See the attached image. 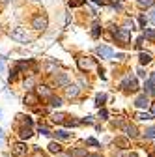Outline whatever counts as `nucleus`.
I'll use <instances>...</instances> for the list:
<instances>
[{"label": "nucleus", "mask_w": 155, "mask_h": 157, "mask_svg": "<svg viewBox=\"0 0 155 157\" xmlns=\"http://www.w3.org/2000/svg\"><path fill=\"white\" fill-rule=\"evenodd\" d=\"M9 37L15 39V41H19V43H28L30 41V36L23 28H13V30H9Z\"/></svg>", "instance_id": "obj_3"}, {"label": "nucleus", "mask_w": 155, "mask_h": 157, "mask_svg": "<svg viewBox=\"0 0 155 157\" xmlns=\"http://www.w3.org/2000/svg\"><path fill=\"white\" fill-rule=\"evenodd\" d=\"M8 2H11V0H0V8H4Z\"/></svg>", "instance_id": "obj_42"}, {"label": "nucleus", "mask_w": 155, "mask_h": 157, "mask_svg": "<svg viewBox=\"0 0 155 157\" xmlns=\"http://www.w3.org/2000/svg\"><path fill=\"white\" fill-rule=\"evenodd\" d=\"M123 131H125V135L129 136V139H137L138 136V129L134 125H131V124H123Z\"/></svg>", "instance_id": "obj_8"}, {"label": "nucleus", "mask_w": 155, "mask_h": 157, "mask_svg": "<svg viewBox=\"0 0 155 157\" xmlns=\"http://www.w3.org/2000/svg\"><path fill=\"white\" fill-rule=\"evenodd\" d=\"M137 4H138L140 8H151V6L155 4V0H137Z\"/></svg>", "instance_id": "obj_22"}, {"label": "nucleus", "mask_w": 155, "mask_h": 157, "mask_svg": "<svg viewBox=\"0 0 155 157\" xmlns=\"http://www.w3.org/2000/svg\"><path fill=\"white\" fill-rule=\"evenodd\" d=\"M99 34H101V26L95 23V25H93V30H92V36H93V37H97Z\"/></svg>", "instance_id": "obj_27"}, {"label": "nucleus", "mask_w": 155, "mask_h": 157, "mask_svg": "<svg viewBox=\"0 0 155 157\" xmlns=\"http://www.w3.org/2000/svg\"><path fill=\"white\" fill-rule=\"evenodd\" d=\"M37 131H40L41 135H51V133H49V129H47L45 125H40V129H37Z\"/></svg>", "instance_id": "obj_33"}, {"label": "nucleus", "mask_w": 155, "mask_h": 157, "mask_svg": "<svg viewBox=\"0 0 155 157\" xmlns=\"http://www.w3.org/2000/svg\"><path fill=\"white\" fill-rule=\"evenodd\" d=\"M32 157H47V155H45L41 150H34V155H32Z\"/></svg>", "instance_id": "obj_32"}, {"label": "nucleus", "mask_w": 155, "mask_h": 157, "mask_svg": "<svg viewBox=\"0 0 155 157\" xmlns=\"http://www.w3.org/2000/svg\"><path fill=\"white\" fill-rule=\"evenodd\" d=\"M0 118H2V110H0Z\"/></svg>", "instance_id": "obj_46"}, {"label": "nucleus", "mask_w": 155, "mask_h": 157, "mask_svg": "<svg viewBox=\"0 0 155 157\" xmlns=\"http://www.w3.org/2000/svg\"><path fill=\"white\" fill-rule=\"evenodd\" d=\"M142 43H144V36H140V37L137 39V47L140 49V47H142Z\"/></svg>", "instance_id": "obj_37"}, {"label": "nucleus", "mask_w": 155, "mask_h": 157, "mask_svg": "<svg viewBox=\"0 0 155 157\" xmlns=\"http://www.w3.org/2000/svg\"><path fill=\"white\" fill-rule=\"evenodd\" d=\"M56 136H58V139H62V140H66V139H69L71 135H69L67 131H62V129H60V131H56Z\"/></svg>", "instance_id": "obj_24"}, {"label": "nucleus", "mask_w": 155, "mask_h": 157, "mask_svg": "<svg viewBox=\"0 0 155 157\" xmlns=\"http://www.w3.org/2000/svg\"><path fill=\"white\" fill-rule=\"evenodd\" d=\"M131 157H137V155H134V153H133V155H131Z\"/></svg>", "instance_id": "obj_48"}, {"label": "nucleus", "mask_w": 155, "mask_h": 157, "mask_svg": "<svg viewBox=\"0 0 155 157\" xmlns=\"http://www.w3.org/2000/svg\"><path fill=\"white\" fill-rule=\"evenodd\" d=\"M112 36L120 45L129 43V30H125V28H112Z\"/></svg>", "instance_id": "obj_1"}, {"label": "nucleus", "mask_w": 155, "mask_h": 157, "mask_svg": "<svg viewBox=\"0 0 155 157\" xmlns=\"http://www.w3.org/2000/svg\"><path fill=\"white\" fill-rule=\"evenodd\" d=\"M62 157H71V155H67V153H64V155H62Z\"/></svg>", "instance_id": "obj_45"}, {"label": "nucleus", "mask_w": 155, "mask_h": 157, "mask_svg": "<svg viewBox=\"0 0 155 157\" xmlns=\"http://www.w3.org/2000/svg\"><path fill=\"white\" fill-rule=\"evenodd\" d=\"M122 88L125 90V92H134V90H138V84H137V78L134 77H125L123 78V82H122Z\"/></svg>", "instance_id": "obj_4"}, {"label": "nucleus", "mask_w": 155, "mask_h": 157, "mask_svg": "<svg viewBox=\"0 0 155 157\" xmlns=\"http://www.w3.org/2000/svg\"><path fill=\"white\" fill-rule=\"evenodd\" d=\"M116 144H118L122 150H125L127 148V139H116Z\"/></svg>", "instance_id": "obj_26"}, {"label": "nucleus", "mask_w": 155, "mask_h": 157, "mask_svg": "<svg viewBox=\"0 0 155 157\" xmlns=\"http://www.w3.org/2000/svg\"><path fill=\"white\" fill-rule=\"evenodd\" d=\"M105 101H107V95L105 94H97V95H95V107H103L105 105Z\"/></svg>", "instance_id": "obj_16"}, {"label": "nucleus", "mask_w": 155, "mask_h": 157, "mask_svg": "<svg viewBox=\"0 0 155 157\" xmlns=\"http://www.w3.org/2000/svg\"><path fill=\"white\" fill-rule=\"evenodd\" d=\"M37 103H40V97H37L36 94L28 92V94L25 95V105H28V107H36Z\"/></svg>", "instance_id": "obj_7"}, {"label": "nucleus", "mask_w": 155, "mask_h": 157, "mask_svg": "<svg viewBox=\"0 0 155 157\" xmlns=\"http://www.w3.org/2000/svg\"><path fill=\"white\" fill-rule=\"evenodd\" d=\"M54 84H56V86H67V84H69L67 75H66V73H58V75L54 77Z\"/></svg>", "instance_id": "obj_10"}, {"label": "nucleus", "mask_w": 155, "mask_h": 157, "mask_svg": "<svg viewBox=\"0 0 155 157\" xmlns=\"http://www.w3.org/2000/svg\"><path fill=\"white\" fill-rule=\"evenodd\" d=\"M52 122H54V124H64V122H66V116L58 112V114H54V116H52Z\"/></svg>", "instance_id": "obj_23"}, {"label": "nucleus", "mask_w": 155, "mask_h": 157, "mask_svg": "<svg viewBox=\"0 0 155 157\" xmlns=\"http://www.w3.org/2000/svg\"><path fill=\"white\" fill-rule=\"evenodd\" d=\"M144 39H149V41H155V28H148L144 34Z\"/></svg>", "instance_id": "obj_20"}, {"label": "nucleus", "mask_w": 155, "mask_h": 157, "mask_svg": "<svg viewBox=\"0 0 155 157\" xmlns=\"http://www.w3.org/2000/svg\"><path fill=\"white\" fill-rule=\"evenodd\" d=\"M149 21L155 25V8H151V11H149Z\"/></svg>", "instance_id": "obj_34"}, {"label": "nucleus", "mask_w": 155, "mask_h": 157, "mask_svg": "<svg viewBox=\"0 0 155 157\" xmlns=\"http://www.w3.org/2000/svg\"><path fill=\"white\" fill-rule=\"evenodd\" d=\"M11 153H13V157H23V155L26 153V144H25V142L13 144V146H11Z\"/></svg>", "instance_id": "obj_5"}, {"label": "nucleus", "mask_w": 155, "mask_h": 157, "mask_svg": "<svg viewBox=\"0 0 155 157\" xmlns=\"http://www.w3.org/2000/svg\"><path fill=\"white\" fill-rule=\"evenodd\" d=\"M149 114L151 118H155V103H149Z\"/></svg>", "instance_id": "obj_35"}, {"label": "nucleus", "mask_w": 155, "mask_h": 157, "mask_svg": "<svg viewBox=\"0 0 155 157\" xmlns=\"http://www.w3.org/2000/svg\"><path fill=\"white\" fill-rule=\"evenodd\" d=\"M67 4H69V8H79V6H82L81 0H67Z\"/></svg>", "instance_id": "obj_28"}, {"label": "nucleus", "mask_w": 155, "mask_h": 157, "mask_svg": "<svg viewBox=\"0 0 155 157\" xmlns=\"http://www.w3.org/2000/svg\"><path fill=\"white\" fill-rule=\"evenodd\" d=\"M79 124H81V122H77V120H67V122H66L67 127H75V125H79Z\"/></svg>", "instance_id": "obj_31"}, {"label": "nucleus", "mask_w": 155, "mask_h": 157, "mask_svg": "<svg viewBox=\"0 0 155 157\" xmlns=\"http://www.w3.org/2000/svg\"><path fill=\"white\" fill-rule=\"evenodd\" d=\"M92 2H93V4H97V6H103V4H105V0H92Z\"/></svg>", "instance_id": "obj_41"}, {"label": "nucleus", "mask_w": 155, "mask_h": 157, "mask_svg": "<svg viewBox=\"0 0 155 157\" xmlns=\"http://www.w3.org/2000/svg\"><path fill=\"white\" fill-rule=\"evenodd\" d=\"M49 151L51 153H62V146L58 144V142H51L49 144Z\"/></svg>", "instance_id": "obj_19"}, {"label": "nucleus", "mask_w": 155, "mask_h": 157, "mask_svg": "<svg viewBox=\"0 0 155 157\" xmlns=\"http://www.w3.org/2000/svg\"><path fill=\"white\" fill-rule=\"evenodd\" d=\"M97 54L103 56V58H112L114 56V52H112L110 47H97Z\"/></svg>", "instance_id": "obj_15"}, {"label": "nucleus", "mask_w": 155, "mask_h": 157, "mask_svg": "<svg viewBox=\"0 0 155 157\" xmlns=\"http://www.w3.org/2000/svg\"><path fill=\"white\" fill-rule=\"evenodd\" d=\"M138 60H140L142 66H144V64H149V62H151V54H149V52H140Z\"/></svg>", "instance_id": "obj_17"}, {"label": "nucleus", "mask_w": 155, "mask_h": 157, "mask_svg": "<svg viewBox=\"0 0 155 157\" xmlns=\"http://www.w3.org/2000/svg\"><path fill=\"white\" fill-rule=\"evenodd\" d=\"M34 133H32V127H28V125H25V127H21L19 129V136H21V140H26V139H30Z\"/></svg>", "instance_id": "obj_13"}, {"label": "nucleus", "mask_w": 155, "mask_h": 157, "mask_svg": "<svg viewBox=\"0 0 155 157\" xmlns=\"http://www.w3.org/2000/svg\"><path fill=\"white\" fill-rule=\"evenodd\" d=\"M86 142H88V144H92V146H99V142H97V140H95V139H88Z\"/></svg>", "instance_id": "obj_38"}, {"label": "nucleus", "mask_w": 155, "mask_h": 157, "mask_svg": "<svg viewBox=\"0 0 155 157\" xmlns=\"http://www.w3.org/2000/svg\"><path fill=\"white\" fill-rule=\"evenodd\" d=\"M49 101H51L49 105H51V107H54V109L62 107V99H60V97H54V95H52V97H49Z\"/></svg>", "instance_id": "obj_21"}, {"label": "nucleus", "mask_w": 155, "mask_h": 157, "mask_svg": "<svg viewBox=\"0 0 155 157\" xmlns=\"http://www.w3.org/2000/svg\"><path fill=\"white\" fill-rule=\"evenodd\" d=\"M144 95H155V84L149 78H146V82H144Z\"/></svg>", "instance_id": "obj_14"}, {"label": "nucleus", "mask_w": 155, "mask_h": 157, "mask_svg": "<svg viewBox=\"0 0 155 157\" xmlns=\"http://www.w3.org/2000/svg\"><path fill=\"white\" fill-rule=\"evenodd\" d=\"M17 73H19V67H15V69H11V73H9V81L13 82L15 78H17Z\"/></svg>", "instance_id": "obj_29"}, {"label": "nucleus", "mask_w": 155, "mask_h": 157, "mask_svg": "<svg viewBox=\"0 0 155 157\" xmlns=\"http://www.w3.org/2000/svg\"><path fill=\"white\" fill-rule=\"evenodd\" d=\"M137 73H138V77H140V78H146V73H144V69H142V67H140Z\"/></svg>", "instance_id": "obj_39"}, {"label": "nucleus", "mask_w": 155, "mask_h": 157, "mask_svg": "<svg viewBox=\"0 0 155 157\" xmlns=\"http://www.w3.org/2000/svg\"><path fill=\"white\" fill-rule=\"evenodd\" d=\"M47 26H49V19L45 15H41V13L34 15V19H32V28L43 32V30H47Z\"/></svg>", "instance_id": "obj_2"}, {"label": "nucleus", "mask_w": 155, "mask_h": 157, "mask_svg": "<svg viewBox=\"0 0 155 157\" xmlns=\"http://www.w3.org/2000/svg\"><path fill=\"white\" fill-rule=\"evenodd\" d=\"M99 116H101V118H107V116H108V112H107L105 109H101V110H99Z\"/></svg>", "instance_id": "obj_40"}, {"label": "nucleus", "mask_w": 155, "mask_h": 157, "mask_svg": "<svg viewBox=\"0 0 155 157\" xmlns=\"http://www.w3.org/2000/svg\"><path fill=\"white\" fill-rule=\"evenodd\" d=\"M0 136H2V129H0Z\"/></svg>", "instance_id": "obj_47"}, {"label": "nucleus", "mask_w": 155, "mask_h": 157, "mask_svg": "<svg viewBox=\"0 0 155 157\" xmlns=\"http://www.w3.org/2000/svg\"><path fill=\"white\" fill-rule=\"evenodd\" d=\"M149 157H155V151H151V153H149Z\"/></svg>", "instance_id": "obj_43"}, {"label": "nucleus", "mask_w": 155, "mask_h": 157, "mask_svg": "<svg viewBox=\"0 0 155 157\" xmlns=\"http://www.w3.org/2000/svg\"><path fill=\"white\" fill-rule=\"evenodd\" d=\"M34 84V81H32V78H26V81H25V88H28L30 90V86Z\"/></svg>", "instance_id": "obj_36"}, {"label": "nucleus", "mask_w": 155, "mask_h": 157, "mask_svg": "<svg viewBox=\"0 0 155 157\" xmlns=\"http://www.w3.org/2000/svg\"><path fill=\"white\" fill-rule=\"evenodd\" d=\"M134 118H137V120H142V122H146V120H153L149 112H137V114H134Z\"/></svg>", "instance_id": "obj_18"}, {"label": "nucleus", "mask_w": 155, "mask_h": 157, "mask_svg": "<svg viewBox=\"0 0 155 157\" xmlns=\"http://www.w3.org/2000/svg\"><path fill=\"white\" fill-rule=\"evenodd\" d=\"M146 139H155V127H149V129H146Z\"/></svg>", "instance_id": "obj_25"}, {"label": "nucleus", "mask_w": 155, "mask_h": 157, "mask_svg": "<svg viewBox=\"0 0 155 157\" xmlns=\"http://www.w3.org/2000/svg\"><path fill=\"white\" fill-rule=\"evenodd\" d=\"M84 157H97V155H84Z\"/></svg>", "instance_id": "obj_44"}, {"label": "nucleus", "mask_w": 155, "mask_h": 157, "mask_svg": "<svg viewBox=\"0 0 155 157\" xmlns=\"http://www.w3.org/2000/svg\"><path fill=\"white\" fill-rule=\"evenodd\" d=\"M93 66H95V62L92 60V58H79V67L81 69H90Z\"/></svg>", "instance_id": "obj_12"}, {"label": "nucleus", "mask_w": 155, "mask_h": 157, "mask_svg": "<svg viewBox=\"0 0 155 157\" xmlns=\"http://www.w3.org/2000/svg\"><path fill=\"white\" fill-rule=\"evenodd\" d=\"M36 95L37 97H52V90L49 88V86H45V84H41V86H37V92H36Z\"/></svg>", "instance_id": "obj_6"}, {"label": "nucleus", "mask_w": 155, "mask_h": 157, "mask_svg": "<svg viewBox=\"0 0 155 157\" xmlns=\"http://www.w3.org/2000/svg\"><path fill=\"white\" fill-rule=\"evenodd\" d=\"M134 105H137L138 109H148V107H149V99H148V95H138L137 99H134Z\"/></svg>", "instance_id": "obj_11"}, {"label": "nucleus", "mask_w": 155, "mask_h": 157, "mask_svg": "<svg viewBox=\"0 0 155 157\" xmlns=\"http://www.w3.org/2000/svg\"><path fill=\"white\" fill-rule=\"evenodd\" d=\"M79 92H81V88L77 86V84H67V86H66V95L69 97V99L77 97V95H79Z\"/></svg>", "instance_id": "obj_9"}, {"label": "nucleus", "mask_w": 155, "mask_h": 157, "mask_svg": "<svg viewBox=\"0 0 155 157\" xmlns=\"http://www.w3.org/2000/svg\"><path fill=\"white\" fill-rule=\"evenodd\" d=\"M4 71H6V60L0 58V75H4Z\"/></svg>", "instance_id": "obj_30"}]
</instances>
